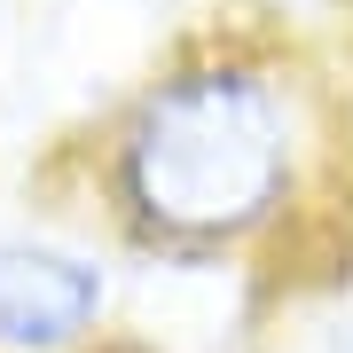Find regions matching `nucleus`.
I'll return each mask as SVG.
<instances>
[{"label":"nucleus","instance_id":"f257e3e1","mask_svg":"<svg viewBox=\"0 0 353 353\" xmlns=\"http://www.w3.org/2000/svg\"><path fill=\"white\" fill-rule=\"evenodd\" d=\"M314 173V118L290 79L204 55L150 79L102 150V189L141 259H228L275 236Z\"/></svg>","mask_w":353,"mask_h":353},{"label":"nucleus","instance_id":"f03ea898","mask_svg":"<svg viewBox=\"0 0 353 353\" xmlns=\"http://www.w3.org/2000/svg\"><path fill=\"white\" fill-rule=\"evenodd\" d=\"M118 314V267L79 236H0V353H94Z\"/></svg>","mask_w":353,"mask_h":353},{"label":"nucleus","instance_id":"7ed1b4c3","mask_svg":"<svg viewBox=\"0 0 353 353\" xmlns=\"http://www.w3.org/2000/svg\"><path fill=\"white\" fill-rule=\"evenodd\" d=\"M345 353H353V330H345Z\"/></svg>","mask_w":353,"mask_h":353}]
</instances>
